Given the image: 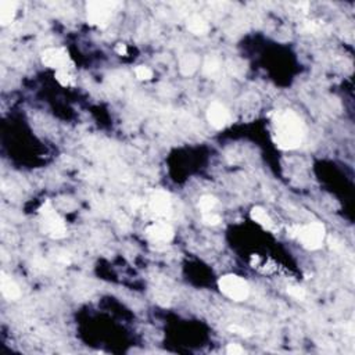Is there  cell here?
Returning <instances> with one entry per match:
<instances>
[{"instance_id":"1","label":"cell","mask_w":355,"mask_h":355,"mask_svg":"<svg viewBox=\"0 0 355 355\" xmlns=\"http://www.w3.org/2000/svg\"><path fill=\"white\" fill-rule=\"evenodd\" d=\"M305 137V125L292 110L276 111L273 117V139L282 150L300 147Z\"/></svg>"},{"instance_id":"2","label":"cell","mask_w":355,"mask_h":355,"mask_svg":"<svg viewBox=\"0 0 355 355\" xmlns=\"http://www.w3.org/2000/svg\"><path fill=\"white\" fill-rule=\"evenodd\" d=\"M42 229L52 239H62L67 236V226L60 214L53 208L52 203L46 200L39 208Z\"/></svg>"},{"instance_id":"3","label":"cell","mask_w":355,"mask_h":355,"mask_svg":"<svg viewBox=\"0 0 355 355\" xmlns=\"http://www.w3.org/2000/svg\"><path fill=\"white\" fill-rule=\"evenodd\" d=\"M118 6L117 1L111 0H93L86 3V18L90 25L99 28L107 27L113 11Z\"/></svg>"},{"instance_id":"4","label":"cell","mask_w":355,"mask_h":355,"mask_svg":"<svg viewBox=\"0 0 355 355\" xmlns=\"http://www.w3.org/2000/svg\"><path fill=\"white\" fill-rule=\"evenodd\" d=\"M218 287L221 293L233 301H244L250 294L248 283L237 275H225L219 278Z\"/></svg>"},{"instance_id":"5","label":"cell","mask_w":355,"mask_h":355,"mask_svg":"<svg viewBox=\"0 0 355 355\" xmlns=\"http://www.w3.org/2000/svg\"><path fill=\"white\" fill-rule=\"evenodd\" d=\"M297 237L307 250H319L325 240V226L318 222L300 226Z\"/></svg>"},{"instance_id":"6","label":"cell","mask_w":355,"mask_h":355,"mask_svg":"<svg viewBox=\"0 0 355 355\" xmlns=\"http://www.w3.org/2000/svg\"><path fill=\"white\" fill-rule=\"evenodd\" d=\"M42 62L49 67V68H55L56 71L60 69H71L74 67V62L69 57L68 52L65 49L59 48H50L46 49L42 53Z\"/></svg>"},{"instance_id":"7","label":"cell","mask_w":355,"mask_h":355,"mask_svg":"<svg viewBox=\"0 0 355 355\" xmlns=\"http://www.w3.org/2000/svg\"><path fill=\"white\" fill-rule=\"evenodd\" d=\"M207 119L215 129H224L231 123V113L222 103H212L207 110Z\"/></svg>"},{"instance_id":"8","label":"cell","mask_w":355,"mask_h":355,"mask_svg":"<svg viewBox=\"0 0 355 355\" xmlns=\"http://www.w3.org/2000/svg\"><path fill=\"white\" fill-rule=\"evenodd\" d=\"M150 210L158 217H170L172 212L171 196L164 190H156L150 197Z\"/></svg>"},{"instance_id":"9","label":"cell","mask_w":355,"mask_h":355,"mask_svg":"<svg viewBox=\"0 0 355 355\" xmlns=\"http://www.w3.org/2000/svg\"><path fill=\"white\" fill-rule=\"evenodd\" d=\"M146 235L156 243H170L174 239V228L167 222H157L146 228Z\"/></svg>"},{"instance_id":"10","label":"cell","mask_w":355,"mask_h":355,"mask_svg":"<svg viewBox=\"0 0 355 355\" xmlns=\"http://www.w3.org/2000/svg\"><path fill=\"white\" fill-rule=\"evenodd\" d=\"M0 289H1V294L6 297L7 300H17V298H20V287H18V285H17L11 278H8L4 272H1Z\"/></svg>"},{"instance_id":"11","label":"cell","mask_w":355,"mask_h":355,"mask_svg":"<svg viewBox=\"0 0 355 355\" xmlns=\"http://www.w3.org/2000/svg\"><path fill=\"white\" fill-rule=\"evenodd\" d=\"M17 1L11 0H1L0 1V24L1 25H8L14 21L15 13H17Z\"/></svg>"},{"instance_id":"12","label":"cell","mask_w":355,"mask_h":355,"mask_svg":"<svg viewBox=\"0 0 355 355\" xmlns=\"http://www.w3.org/2000/svg\"><path fill=\"white\" fill-rule=\"evenodd\" d=\"M200 67V60H198V57L196 55H186L183 56L182 59H180V61H179V71L183 74L184 76H190L193 75L197 68Z\"/></svg>"},{"instance_id":"13","label":"cell","mask_w":355,"mask_h":355,"mask_svg":"<svg viewBox=\"0 0 355 355\" xmlns=\"http://www.w3.org/2000/svg\"><path fill=\"white\" fill-rule=\"evenodd\" d=\"M251 218L253 221H255L258 225H261L264 229L266 231H275V222L272 221V218L266 214V211L262 208V207H254L251 210Z\"/></svg>"},{"instance_id":"14","label":"cell","mask_w":355,"mask_h":355,"mask_svg":"<svg viewBox=\"0 0 355 355\" xmlns=\"http://www.w3.org/2000/svg\"><path fill=\"white\" fill-rule=\"evenodd\" d=\"M187 29L194 35H205L208 32L210 28H208V24H207V21L203 17L194 14V15H191L190 18L187 20Z\"/></svg>"},{"instance_id":"15","label":"cell","mask_w":355,"mask_h":355,"mask_svg":"<svg viewBox=\"0 0 355 355\" xmlns=\"http://www.w3.org/2000/svg\"><path fill=\"white\" fill-rule=\"evenodd\" d=\"M219 67H221V64H219V60L215 56H207L204 62H203V72L205 75L211 76L218 72Z\"/></svg>"},{"instance_id":"16","label":"cell","mask_w":355,"mask_h":355,"mask_svg":"<svg viewBox=\"0 0 355 355\" xmlns=\"http://www.w3.org/2000/svg\"><path fill=\"white\" fill-rule=\"evenodd\" d=\"M56 79L57 82L62 85V86H74L75 85V78L69 74L68 69H60V71H56Z\"/></svg>"},{"instance_id":"17","label":"cell","mask_w":355,"mask_h":355,"mask_svg":"<svg viewBox=\"0 0 355 355\" xmlns=\"http://www.w3.org/2000/svg\"><path fill=\"white\" fill-rule=\"evenodd\" d=\"M217 205V198L210 194H205L203 197L200 198L198 201V207L203 212H211V210Z\"/></svg>"},{"instance_id":"18","label":"cell","mask_w":355,"mask_h":355,"mask_svg":"<svg viewBox=\"0 0 355 355\" xmlns=\"http://www.w3.org/2000/svg\"><path fill=\"white\" fill-rule=\"evenodd\" d=\"M135 75L139 81H150L153 78V71L146 65H139L135 69Z\"/></svg>"},{"instance_id":"19","label":"cell","mask_w":355,"mask_h":355,"mask_svg":"<svg viewBox=\"0 0 355 355\" xmlns=\"http://www.w3.org/2000/svg\"><path fill=\"white\" fill-rule=\"evenodd\" d=\"M287 293H289V296H292L293 298H296V300H304L305 298V296H307V293H305V290L302 289V287L300 286H289L287 287Z\"/></svg>"},{"instance_id":"20","label":"cell","mask_w":355,"mask_h":355,"mask_svg":"<svg viewBox=\"0 0 355 355\" xmlns=\"http://www.w3.org/2000/svg\"><path fill=\"white\" fill-rule=\"evenodd\" d=\"M203 222L208 226H217L221 224V217L212 212H204L203 215Z\"/></svg>"},{"instance_id":"21","label":"cell","mask_w":355,"mask_h":355,"mask_svg":"<svg viewBox=\"0 0 355 355\" xmlns=\"http://www.w3.org/2000/svg\"><path fill=\"white\" fill-rule=\"evenodd\" d=\"M229 332H232L235 335H239V336H243V337H250L251 336V332L248 330V329L243 328V326H239V325H231L229 328H228Z\"/></svg>"},{"instance_id":"22","label":"cell","mask_w":355,"mask_h":355,"mask_svg":"<svg viewBox=\"0 0 355 355\" xmlns=\"http://www.w3.org/2000/svg\"><path fill=\"white\" fill-rule=\"evenodd\" d=\"M226 353L231 355H240L244 353V350L241 349L239 344H229V346L226 347Z\"/></svg>"},{"instance_id":"23","label":"cell","mask_w":355,"mask_h":355,"mask_svg":"<svg viewBox=\"0 0 355 355\" xmlns=\"http://www.w3.org/2000/svg\"><path fill=\"white\" fill-rule=\"evenodd\" d=\"M318 28H319L318 21H308V22H305V31H308V32H315Z\"/></svg>"},{"instance_id":"24","label":"cell","mask_w":355,"mask_h":355,"mask_svg":"<svg viewBox=\"0 0 355 355\" xmlns=\"http://www.w3.org/2000/svg\"><path fill=\"white\" fill-rule=\"evenodd\" d=\"M57 261H59V262H61V264H65V265H67V264H69V262H71L69 254L61 251V253L57 255Z\"/></svg>"},{"instance_id":"25","label":"cell","mask_w":355,"mask_h":355,"mask_svg":"<svg viewBox=\"0 0 355 355\" xmlns=\"http://www.w3.org/2000/svg\"><path fill=\"white\" fill-rule=\"evenodd\" d=\"M116 53H118L119 56H125L128 53V50H126V45H123V43H118L116 46Z\"/></svg>"},{"instance_id":"26","label":"cell","mask_w":355,"mask_h":355,"mask_svg":"<svg viewBox=\"0 0 355 355\" xmlns=\"http://www.w3.org/2000/svg\"><path fill=\"white\" fill-rule=\"evenodd\" d=\"M329 246H330V248H333V250H339L340 248V244H339V241L335 239V237H329Z\"/></svg>"},{"instance_id":"27","label":"cell","mask_w":355,"mask_h":355,"mask_svg":"<svg viewBox=\"0 0 355 355\" xmlns=\"http://www.w3.org/2000/svg\"><path fill=\"white\" fill-rule=\"evenodd\" d=\"M35 265L36 268H41V269H46L48 268V262L45 260H36L35 261Z\"/></svg>"},{"instance_id":"28","label":"cell","mask_w":355,"mask_h":355,"mask_svg":"<svg viewBox=\"0 0 355 355\" xmlns=\"http://www.w3.org/2000/svg\"><path fill=\"white\" fill-rule=\"evenodd\" d=\"M140 204H142V201H140L139 198L137 197L132 198V203H130V205H132V208H133V210H136L137 207H139Z\"/></svg>"}]
</instances>
